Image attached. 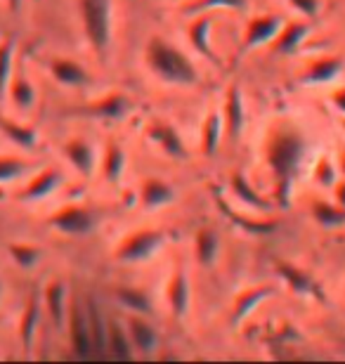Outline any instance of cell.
<instances>
[{
    "instance_id": "6da1fadb",
    "label": "cell",
    "mask_w": 345,
    "mask_h": 364,
    "mask_svg": "<svg viewBox=\"0 0 345 364\" xmlns=\"http://www.w3.org/2000/svg\"><path fill=\"white\" fill-rule=\"evenodd\" d=\"M307 144L303 135L293 128H279L270 135L265 147L267 166L275 176V201L279 208H286L291 203V187L296 180Z\"/></svg>"
},
{
    "instance_id": "7a4b0ae2",
    "label": "cell",
    "mask_w": 345,
    "mask_h": 364,
    "mask_svg": "<svg viewBox=\"0 0 345 364\" xmlns=\"http://www.w3.org/2000/svg\"><path fill=\"white\" fill-rule=\"evenodd\" d=\"M144 60L152 74H156L164 83L171 85H196L199 83V74L196 67L189 62V57L171 46L168 41L154 36L144 48Z\"/></svg>"
},
{
    "instance_id": "3957f363",
    "label": "cell",
    "mask_w": 345,
    "mask_h": 364,
    "mask_svg": "<svg viewBox=\"0 0 345 364\" xmlns=\"http://www.w3.org/2000/svg\"><path fill=\"white\" fill-rule=\"evenodd\" d=\"M78 10L90 48L97 55H105L114 33V0H78Z\"/></svg>"
},
{
    "instance_id": "277c9868",
    "label": "cell",
    "mask_w": 345,
    "mask_h": 364,
    "mask_svg": "<svg viewBox=\"0 0 345 364\" xmlns=\"http://www.w3.org/2000/svg\"><path fill=\"white\" fill-rule=\"evenodd\" d=\"M164 244H166L164 230H154V228L137 230L119 244V249L114 251V258L126 265L144 263V260L156 256V253L164 249Z\"/></svg>"
},
{
    "instance_id": "5b68a950",
    "label": "cell",
    "mask_w": 345,
    "mask_h": 364,
    "mask_svg": "<svg viewBox=\"0 0 345 364\" xmlns=\"http://www.w3.org/2000/svg\"><path fill=\"white\" fill-rule=\"evenodd\" d=\"M48 225L55 232H62V235H67V237H87L97 223H95V215L85 206L69 203V206H62L60 210H55V213L48 218Z\"/></svg>"
},
{
    "instance_id": "8992f818",
    "label": "cell",
    "mask_w": 345,
    "mask_h": 364,
    "mask_svg": "<svg viewBox=\"0 0 345 364\" xmlns=\"http://www.w3.org/2000/svg\"><path fill=\"white\" fill-rule=\"evenodd\" d=\"M130 112H133V100L123 92H109L97 102H90L87 107L78 109L80 116H87V119L95 121H109V123L123 121Z\"/></svg>"
},
{
    "instance_id": "52a82bcc",
    "label": "cell",
    "mask_w": 345,
    "mask_h": 364,
    "mask_svg": "<svg viewBox=\"0 0 345 364\" xmlns=\"http://www.w3.org/2000/svg\"><path fill=\"white\" fill-rule=\"evenodd\" d=\"M67 324H69V343L73 355L80 360L92 358L95 348L90 338V326H87V317H85V305H78V301H73L69 305Z\"/></svg>"
},
{
    "instance_id": "ba28073f",
    "label": "cell",
    "mask_w": 345,
    "mask_h": 364,
    "mask_svg": "<svg viewBox=\"0 0 345 364\" xmlns=\"http://www.w3.org/2000/svg\"><path fill=\"white\" fill-rule=\"evenodd\" d=\"M282 26H284V21H282V17H277V14H258V17H253L246 24L239 55H246L255 48L265 46V43H272Z\"/></svg>"
},
{
    "instance_id": "9c48e42d",
    "label": "cell",
    "mask_w": 345,
    "mask_h": 364,
    "mask_svg": "<svg viewBox=\"0 0 345 364\" xmlns=\"http://www.w3.org/2000/svg\"><path fill=\"white\" fill-rule=\"evenodd\" d=\"M220 116H223L225 133L230 135L232 140H239L241 130H244V123H246V107H244V95H241V88L237 83H232L230 88L225 90Z\"/></svg>"
},
{
    "instance_id": "30bf717a",
    "label": "cell",
    "mask_w": 345,
    "mask_h": 364,
    "mask_svg": "<svg viewBox=\"0 0 345 364\" xmlns=\"http://www.w3.org/2000/svg\"><path fill=\"white\" fill-rule=\"evenodd\" d=\"M275 294H277V289H275V287H265V284H260V287L244 289L237 298H234V303H232L230 324H232V326H241L248 317L253 315L255 308H258V305H260L262 301L272 298Z\"/></svg>"
},
{
    "instance_id": "8fae6325",
    "label": "cell",
    "mask_w": 345,
    "mask_h": 364,
    "mask_svg": "<svg viewBox=\"0 0 345 364\" xmlns=\"http://www.w3.org/2000/svg\"><path fill=\"white\" fill-rule=\"evenodd\" d=\"M275 272L282 277L286 282V287H289L293 294L298 296H310V298H317V301H324V294L319 291L317 282L312 279L310 274L305 270H300L293 263H286V260H275Z\"/></svg>"
},
{
    "instance_id": "7c38bea8",
    "label": "cell",
    "mask_w": 345,
    "mask_h": 364,
    "mask_svg": "<svg viewBox=\"0 0 345 364\" xmlns=\"http://www.w3.org/2000/svg\"><path fill=\"white\" fill-rule=\"evenodd\" d=\"M147 137L154 142V144H159L161 151L168 156H173V159H187V147H185V142H182V137L180 133L175 130L171 123H166V121H152L149 126H147Z\"/></svg>"
},
{
    "instance_id": "4fadbf2b",
    "label": "cell",
    "mask_w": 345,
    "mask_h": 364,
    "mask_svg": "<svg viewBox=\"0 0 345 364\" xmlns=\"http://www.w3.org/2000/svg\"><path fill=\"white\" fill-rule=\"evenodd\" d=\"M166 301H168V308H171L173 317L182 319L189 312V301H192V291H189V279H187V272L178 267L171 279L166 284Z\"/></svg>"
},
{
    "instance_id": "5bb4252c",
    "label": "cell",
    "mask_w": 345,
    "mask_h": 364,
    "mask_svg": "<svg viewBox=\"0 0 345 364\" xmlns=\"http://www.w3.org/2000/svg\"><path fill=\"white\" fill-rule=\"evenodd\" d=\"M126 329L130 333V341H133V346H135V353L144 355V358H149V355L156 353L159 331L154 329V324L147 319V315H130Z\"/></svg>"
},
{
    "instance_id": "9a60e30c",
    "label": "cell",
    "mask_w": 345,
    "mask_h": 364,
    "mask_svg": "<svg viewBox=\"0 0 345 364\" xmlns=\"http://www.w3.org/2000/svg\"><path fill=\"white\" fill-rule=\"evenodd\" d=\"M345 69V62L343 57H336V55H324L319 60H314L303 76H300V83L305 85H327L336 81Z\"/></svg>"
},
{
    "instance_id": "2e32d148",
    "label": "cell",
    "mask_w": 345,
    "mask_h": 364,
    "mask_svg": "<svg viewBox=\"0 0 345 364\" xmlns=\"http://www.w3.org/2000/svg\"><path fill=\"white\" fill-rule=\"evenodd\" d=\"M211 28H213V17L206 12L196 14V17L189 21L187 26V38L189 43H192V48L199 53L201 57H206V60H211L213 64H220V57L213 53L211 48Z\"/></svg>"
},
{
    "instance_id": "e0dca14e",
    "label": "cell",
    "mask_w": 345,
    "mask_h": 364,
    "mask_svg": "<svg viewBox=\"0 0 345 364\" xmlns=\"http://www.w3.org/2000/svg\"><path fill=\"white\" fill-rule=\"evenodd\" d=\"M175 201V187L161 178H147L139 187V206L147 210L164 208Z\"/></svg>"
},
{
    "instance_id": "ac0fdd59",
    "label": "cell",
    "mask_w": 345,
    "mask_h": 364,
    "mask_svg": "<svg viewBox=\"0 0 345 364\" xmlns=\"http://www.w3.org/2000/svg\"><path fill=\"white\" fill-rule=\"evenodd\" d=\"M48 69L55 81L64 85V88H85L87 81H90L85 69L78 62L69 60V57H55V60L48 62Z\"/></svg>"
},
{
    "instance_id": "d6986e66",
    "label": "cell",
    "mask_w": 345,
    "mask_h": 364,
    "mask_svg": "<svg viewBox=\"0 0 345 364\" xmlns=\"http://www.w3.org/2000/svg\"><path fill=\"white\" fill-rule=\"evenodd\" d=\"M64 156L67 161L76 168L83 178H92L95 166H97V159H95V149L92 144L85 140V137H73L67 144H64Z\"/></svg>"
},
{
    "instance_id": "ffe728a7",
    "label": "cell",
    "mask_w": 345,
    "mask_h": 364,
    "mask_svg": "<svg viewBox=\"0 0 345 364\" xmlns=\"http://www.w3.org/2000/svg\"><path fill=\"white\" fill-rule=\"evenodd\" d=\"M310 31H312V24H307V21H289V24H284L279 28V33L275 36L272 50L279 55L296 53V50L303 46V41L310 36Z\"/></svg>"
},
{
    "instance_id": "44dd1931",
    "label": "cell",
    "mask_w": 345,
    "mask_h": 364,
    "mask_svg": "<svg viewBox=\"0 0 345 364\" xmlns=\"http://www.w3.org/2000/svg\"><path fill=\"white\" fill-rule=\"evenodd\" d=\"M218 206L225 210L227 220H232L241 232H246V235H253V237H265V235H272V232L279 228V220L277 218H265V220H258V218H246L237 213V210H232L227 203L223 201V196L218 194Z\"/></svg>"
},
{
    "instance_id": "7402d4cb",
    "label": "cell",
    "mask_w": 345,
    "mask_h": 364,
    "mask_svg": "<svg viewBox=\"0 0 345 364\" xmlns=\"http://www.w3.org/2000/svg\"><path fill=\"white\" fill-rule=\"evenodd\" d=\"M60 187H62V173L57 168H43L38 176H33V180L24 187L21 199H24V201L48 199V196L53 192H57Z\"/></svg>"
},
{
    "instance_id": "603a6c76",
    "label": "cell",
    "mask_w": 345,
    "mask_h": 364,
    "mask_svg": "<svg viewBox=\"0 0 345 364\" xmlns=\"http://www.w3.org/2000/svg\"><path fill=\"white\" fill-rule=\"evenodd\" d=\"M85 317H87V326H90V338H92V348L95 355L107 353V333H109V322L102 315L97 301L92 296L85 298Z\"/></svg>"
},
{
    "instance_id": "cb8c5ba5",
    "label": "cell",
    "mask_w": 345,
    "mask_h": 364,
    "mask_svg": "<svg viewBox=\"0 0 345 364\" xmlns=\"http://www.w3.org/2000/svg\"><path fill=\"white\" fill-rule=\"evenodd\" d=\"M46 310L48 317L57 329H62V324L67 322L69 315V305H67V289H64V282L53 279L46 287Z\"/></svg>"
},
{
    "instance_id": "d4e9b609",
    "label": "cell",
    "mask_w": 345,
    "mask_h": 364,
    "mask_svg": "<svg viewBox=\"0 0 345 364\" xmlns=\"http://www.w3.org/2000/svg\"><path fill=\"white\" fill-rule=\"evenodd\" d=\"M38 326H41V298L38 294H31L26 301L24 312H21V317H19V341L26 350H31L36 333H38Z\"/></svg>"
},
{
    "instance_id": "484cf974",
    "label": "cell",
    "mask_w": 345,
    "mask_h": 364,
    "mask_svg": "<svg viewBox=\"0 0 345 364\" xmlns=\"http://www.w3.org/2000/svg\"><path fill=\"white\" fill-rule=\"evenodd\" d=\"M194 256L196 263L203 267L216 265V260L220 256V237L213 228H201L194 237Z\"/></svg>"
},
{
    "instance_id": "4316f807",
    "label": "cell",
    "mask_w": 345,
    "mask_h": 364,
    "mask_svg": "<svg viewBox=\"0 0 345 364\" xmlns=\"http://www.w3.org/2000/svg\"><path fill=\"white\" fill-rule=\"evenodd\" d=\"M107 353L114 360H133L135 358V346L130 341V333L123 324L109 322V333H107Z\"/></svg>"
},
{
    "instance_id": "83f0119b",
    "label": "cell",
    "mask_w": 345,
    "mask_h": 364,
    "mask_svg": "<svg viewBox=\"0 0 345 364\" xmlns=\"http://www.w3.org/2000/svg\"><path fill=\"white\" fill-rule=\"evenodd\" d=\"M0 130H3L7 140L21 149H33L38 144V130L28 126V123H19L7 119V116H0Z\"/></svg>"
},
{
    "instance_id": "f1b7e54d",
    "label": "cell",
    "mask_w": 345,
    "mask_h": 364,
    "mask_svg": "<svg viewBox=\"0 0 345 364\" xmlns=\"http://www.w3.org/2000/svg\"><path fill=\"white\" fill-rule=\"evenodd\" d=\"M123 171H126V151H123V147L116 140H109L105 149V159H102V178L109 185H119Z\"/></svg>"
},
{
    "instance_id": "f546056e",
    "label": "cell",
    "mask_w": 345,
    "mask_h": 364,
    "mask_svg": "<svg viewBox=\"0 0 345 364\" xmlns=\"http://www.w3.org/2000/svg\"><path fill=\"white\" fill-rule=\"evenodd\" d=\"M230 187H232V194L237 196L241 203H246L248 208L253 210H270L272 208V203H270L265 196L255 192V187L248 182V178L244 173H234L232 180H230Z\"/></svg>"
},
{
    "instance_id": "4dcf8cb0",
    "label": "cell",
    "mask_w": 345,
    "mask_h": 364,
    "mask_svg": "<svg viewBox=\"0 0 345 364\" xmlns=\"http://www.w3.org/2000/svg\"><path fill=\"white\" fill-rule=\"evenodd\" d=\"M116 301H119L121 308H126L130 315H152V310H154L149 294L139 287H119L116 289Z\"/></svg>"
},
{
    "instance_id": "1f68e13d",
    "label": "cell",
    "mask_w": 345,
    "mask_h": 364,
    "mask_svg": "<svg viewBox=\"0 0 345 364\" xmlns=\"http://www.w3.org/2000/svg\"><path fill=\"white\" fill-rule=\"evenodd\" d=\"M223 133H225L223 116H220V112H208L206 121H203V128H201V151L203 154L216 156L220 140H223Z\"/></svg>"
},
{
    "instance_id": "d6a6232c",
    "label": "cell",
    "mask_w": 345,
    "mask_h": 364,
    "mask_svg": "<svg viewBox=\"0 0 345 364\" xmlns=\"http://www.w3.org/2000/svg\"><path fill=\"white\" fill-rule=\"evenodd\" d=\"M312 218L319 228L324 230H336L345 225V206L341 203H329V201H314L312 203Z\"/></svg>"
},
{
    "instance_id": "836d02e7",
    "label": "cell",
    "mask_w": 345,
    "mask_h": 364,
    "mask_svg": "<svg viewBox=\"0 0 345 364\" xmlns=\"http://www.w3.org/2000/svg\"><path fill=\"white\" fill-rule=\"evenodd\" d=\"M7 92H10V97L14 102V107L21 109V112H31V109L36 107V88L33 83L28 81V78L24 74H14L12 81H10V88H7Z\"/></svg>"
},
{
    "instance_id": "e575fe53",
    "label": "cell",
    "mask_w": 345,
    "mask_h": 364,
    "mask_svg": "<svg viewBox=\"0 0 345 364\" xmlns=\"http://www.w3.org/2000/svg\"><path fill=\"white\" fill-rule=\"evenodd\" d=\"M7 253L14 260V265L21 267V270H31V267L38 265V260L43 258V249L36 244H24V242H14L7 246Z\"/></svg>"
},
{
    "instance_id": "d590c367",
    "label": "cell",
    "mask_w": 345,
    "mask_h": 364,
    "mask_svg": "<svg viewBox=\"0 0 345 364\" xmlns=\"http://www.w3.org/2000/svg\"><path fill=\"white\" fill-rule=\"evenodd\" d=\"M12 64H14V36L0 41V100L7 95L12 81Z\"/></svg>"
},
{
    "instance_id": "8d00e7d4",
    "label": "cell",
    "mask_w": 345,
    "mask_h": 364,
    "mask_svg": "<svg viewBox=\"0 0 345 364\" xmlns=\"http://www.w3.org/2000/svg\"><path fill=\"white\" fill-rule=\"evenodd\" d=\"M248 7V0H192L187 7H182L185 14H201L211 10H237L244 12Z\"/></svg>"
},
{
    "instance_id": "74e56055",
    "label": "cell",
    "mask_w": 345,
    "mask_h": 364,
    "mask_svg": "<svg viewBox=\"0 0 345 364\" xmlns=\"http://www.w3.org/2000/svg\"><path fill=\"white\" fill-rule=\"evenodd\" d=\"M28 171V164L17 156H0V185L21 178Z\"/></svg>"
},
{
    "instance_id": "f35d334b",
    "label": "cell",
    "mask_w": 345,
    "mask_h": 364,
    "mask_svg": "<svg viewBox=\"0 0 345 364\" xmlns=\"http://www.w3.org/2000/svg\"><path fill=\"white\" fill-rule=\"evenodd\" d=\"M314 180L322 187H334L336 185V168L331 164V159H319L317 166H314Z\"/></svg>"
},
{
    "instance_id": "ab89813d",
    "label": "cell",
    "mask_w": 345,
    "mask_h": 364,
    "mask_svg": "<svg viewBox=\"0 0 345 364\" xmlns=\"http://www.w3.org/2000/svg\"><path fill=\"white\" fill-rule=\"evenodd\" d=\"M289 5H293V10H298L300 14H305L307 19L317 17L322 10L319 0H289Z\"/></svg>"
},
{
    "instance_id": "60d3db41",
    "label": "cell",
    "mask_w": 345,
    "mask_h": 364,
    "mask_svg": "<svg viewBox=\"0 0 345 364\" xmlns=\"http://www.w3.org/2000/svg\"><path fill=\"white\" fill-rule=\"evenodd\" d=\"M331 105L336 107V112L345 116V85L343 88H339L334 95H331Z\"/></svg>"
},
{
    "instance_id": "b9f144b4",
    "label": "cell",
    "mask_w": 345,
    "mask_h": 364,
    "mask_svg": "<svg viewBox=\"0 0 345 364\" xmlns=\"http://www.w3.org/2000/svg\"><path fill=\"white\" fill-rule=\"evenodd\" d=\"M334 201L345 206V178H343V182H336L334 185Z\"/></svg>"
},
{
    "instance_id": "7bdbcfd3",
    "label": "cell",
    "mask_w": 345,
    "mask_h": 364,
    "mask_svg": "<svg viewBox=\"0 0 345 364\" xmlns=\"http://www.w3.org/2000/svg\"><path fill=\"white\" fill-rule=\"evenodd\" d=\"M21 5V0H7V7H10V12H17Z\"/></svg>"
},
{
    "instance_id": "ee69618b",
    "label": "cell",
    "mask_w": 345,
    "mask_h": 364,
    "mask_svg": "<svg viewBox=\"0 0 345 364\" xmlns=\"http://www.w3.org/2000/svg\"><path fill=\"white\" fill-rule=\"evenodd\" d=\"M339 164H341V173H343V178H345V151H341V159H339Z\"/></svg>"
},
{
    "instance_id": "f6af8a7d",
    "label": "cell",
    "mask_w": 345,
    "mask_h": 364,
    "mask_svg": "<svg viewBox=\"0 0 345 364\" xmlns=\"http://www.w3.org/2000/svg\"><path fill=\"white\" fill-rule=\"evenodd\" d=\"M0 296H3V282H0Z\"/></svg>"
},
{
    "instance_id": "bcb514c9",
    "label": "cell",
    "mask_w": 345,
    "mask_h": 364,
    "mask_svg": "<svg viewBox=\"0 0 345 364\" xmlns=\"http://www.w3.org/2000/svg\"><path fill=\"white\" fill-rule=\"evenodd\" d=\"M343 130H345V121H343Z\"/></svg>"
}]
</instances>
